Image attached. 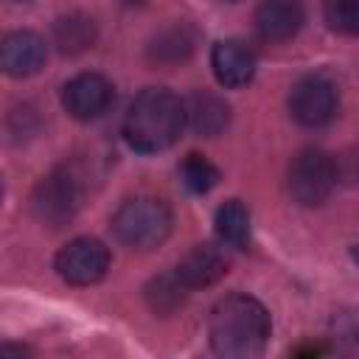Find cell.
<instances>
[{"label":"cell","instance_id":"obj_1","mask_svg":"<svg viewBox=\"0 0 359 359\" xmlns=\"http://www.w3.org/2000/svg\"><path fill=\"white\" fill-rule=\"evenodd\" d=\"M269 311L261 300L244 292L224 294L210 311L208 339L219 359H261L269 345Z\"/></svg>","mask_w":359,"mask_h":359},{"label":"cell","instance_id":"obj_2","mask_svg":"<svg viewBox=\"0 0 359 359\" xmlns=\"http://www.w3.org/2000/svg\"><path fill=\"white\" fill-rule=\"evenodd\" d=\"M185 129V107L168 87H146L129 104L123 137L140 154H154L180 140Z\"/></svg>","mask_w":359,"mask_h":359},{"label":"cell","instance_id":"obj_3","mask_svg":"<svg viewBox=\"0 0 359 359\" xmlns=\"http://www.w3.org/2000/svg\"><path fill=\"white\" fill-rule=\"evenodd\" d=\"M109 227L118 244H123L126 250L146 252V250L160 247L171 236L174 213L157 196H135V199H126L115 210Z\"/></svg>","mask_w":359,"mask_h":359},{"label":"cell","instance_id":"obj_4","mask_svg":"<svg viewBox=\"0 0 359 359\" xmlns=\"http://www.w3.org/2000/svg\"><path fill=\"white\" fill-rule=\"evenodd\" d=\"M81 199H84L81 177L73 168L62 165L36 182V188L31 194V210L42 224L62 227V224L73 222V216L81 208Z\"/></svg>","mask_w":359,"mask_h":359},{"label":"cell","instance_id":"obj_5","mask_svg":"<svg viewBox=\"0 0 359 359\" xmlns=\"http://www.w3.org/2000/svg\"><path fill=\"white\" fill-rule=\"evenodd\" d=\"M289 194L303 208L323 205L337 185V163L323 149H303L292 157L286 171Z\"/></svg>","mask_w":359,"mask_h":359},{"label":"cell","instance_id":"obj_6","mask_svg":"<svg viewBox=\"0 0 359 359\" xmlns=\"http://www.w3.org/2000/svg\"><path fill=\"white\" fill-rule=\"evenodd\" d=\"M289 115L306 126V129H320L325 126L339 107V93L334 87V81L323 73H309L303 79H297L289 90Z\"/></svg>","mask_w":359,"mask_h":359},{"label":"cell","instance_id":"obj_7","mask_svg":"<svg viewBox=\"0 0 359 359\" xmlns=\"http://www.w3.org/2000/svg\"><path fill=\"white\" fill-rule=\"evenodd\" d=\"M53 269L70 286H93L109 269V250L93 236H79L56 252Z\"/></svg>","mask_w":359,"mask_h":359},{"label":"cell","instance_id":"obj_8","mask_svg":"<svg viewBox=\"0 0 359 359\" xmlns=\"http://www.w3.org/2000/svg\"><path fill=\"white\" fill-rule=\"evenodd\" d=\"M115 98V87L101 73H79L62 87V107L76 121L101 118Z\"/></svg>","mask_w":359,"mask_h":359},{"label":"cell","instance_id":"obj_9","mask_svg":"<svg viewBox=\"0 0 359 359\" xmlns=\"http://www.w3.org/2000/svg\"><path fill=\"white\" fill-rule=\"evenodd\" d=\"M48 45L36 31H8L0 36V73L11 79H28L45 67Z\"/></svg>","mask_w":359,"mask_h":359},{"label":"cell","instance_id":"obj_10","mask_svg":"<svg viewBox=\"0 0 359 359\" xmlns=\"http://www.w3.org/2000/svg\"><path fill=\"white\" fill-rule=\"evenodd\" d=\"M227 269H230V258L224 255L222 247H216V244H196V247H191L180 258V264L174 266V275L182 283V289L191 292V289L213 286L216 280H222L227 275Z\"/></svg>","mask_w":359,"mask_h":359},{"label":"cell","instance_id":"obj_11","mask_svg":"<svg viewBox=\"0 0 359 359\" xmlns=\"http://www.w3.org/2000/svg\"><path fill=\"white\" fill-rule=\"evenodd\" d=\"M210 67L222 87L236 90L255 76V53L241 39H219L210 50Z\"/></svg>","mask_w":359,"mask_h":359},{"label":"cell","instance_id":"obj_12","mask_svg":"<svg viewBox=\"0 0 359 359\" xmlns=\"http://www.w3.org/2000/svg\"><path fill=\"white\" fill-rule=\"evenodd\" d=\"M196 42H199V31L191 20H171L149 39L146 56L154 65L171 67V65L191 59V53L196 50Z\"/></svg>","mask_w":359,"mask_h":359},{"label":"cell","instance_id":"obj_13","mask_svg":"<svg viewBox=\"0 0 359 359\" xmlns=\"http://www.w3.org/2000/svg\"><path fill=\"white\" fill-rule=\"evenodd\" d=\"M182 107H185V126H191L202 137H216L230 123V104L210 90L191 93L182 101Z\"/></svg>","mask_w":359,"mask_h":359},{"label":"cell","instance_id":"obj_14","mask_svg":"<svg viewBox=\"0 0 359 359\" xmlns=\"http://www.w3.org/2000/svg\"><path fill=\"white\" fill-rule=\"evenodd\" d=\"M303 25V8L297 3H261L255 11V31L266 42H286Z\"/></svg>","mask_w":359,"mask_h":359},{"label":"cell","instance_id":"obj_15","mask_svg":"<svg viewBox=\"0 0 359 359\" xmlns=\"http://www.w3.org/2000/svg\"><path fill=\"white\" fill-rule=\"evenodd\" d=\"M95 36H98V25L93 17L81 14V11H70V14H62L56 22H53V42L62 53H81L87 48L95 45Z\"/></svg>","mask_w":359,"mask_h":359},{"label":"cell","instance_id":"obj_16","mask_svg":"<svg viewBox=\"0 0 359 359\" xmlns=\"http://www.w3.org/2000/svg\"><path fill=\"white\" fill-rule=\"evenodd\" d=\"M213 224H216V236L222 244H227L233 250L250 247V210L241 199L222 202L213 216Z\"/></svg>","mask_w":359,"mask_h":359},{"label":"cell","instance_id":"obj_17","mask_svg":"<svg viewBox=\"0 0 359 359\" xmlns=\"http://www.w3.org/2000/svg\"><path fill=\"white\" fill-rule=\"evenodd\" d=\"M177 171H180L182 185H185L191 194H208V191H213V188L219 185V180H222V171H219L205 154H199V151L185 154V157L180 160Z\"/></svg>","mask_w":359,"mask_h":359},{"label":"cell","instance_id":"obj_18","mask_svg":"<svg viewBox=\"0 0 359 359\" xmlns=\"http://www.w3.org/2000/svg\"><path fill=\"white\" fill-rule=\"evenodd\" d=\"M146 300H149L151 311H157V314H171L174 309L182 306L185 289H182V283L177 280L174 272H171V275H160V278H154V280L146 286Z\"/></svg>","mask_w":359,"mask_h":359},{"label":"cell","instance_id":"obj_19","mask_svg":"<svg viewBox=\"0 0 359 359\" xmlns=\"http://www.w3.org/2000/svg\"><path fill=\"white\" fill-rule=\"evenodd\" d=\"M325 22L331 31L353 34L359 28V6L356 3H328L325 6Z\"/></svg>","mask_w":359,"mask_h":359},{"label":"cell","instance_id":"obj_20","mask_svg":"<svg viewBox=\"0 0 359 359\" xmlns=\"http://www.w3.org/2000/svg\"><path fill=\"white\" fill-rule=\"evenodd\" d=\"M342 342H348V353L353 359V348H356V323L351 311L337 314V351L342 348Z\"/></svg>","mask_w":359,"mask_h":359},{"label":"cell","instance_id":"obj_21","mask_svg":"<svg viewBox=\"0 0 359 359\" xmlns=\"http://www.w3.org/2000/svg\"><path fill=\"white\" fill-rule=\"evenodd\" d=\"M0 359H36V353L25 342L6 339V342H0Z\"/></svg>","mask_w":359,"mask_h":359},{"label":"cell","instance_id":"obj_22","mask_svg":"<svg viewBox=\"0 0 359 359\" xmlns=\"http://www.w3.org/2000/svg\"><path fill=\"white\" fill-rule=\"evenodd\" d=\"M323 356V345L320 342H303L294 353H292V359H320Z\"/></svg>","mask_w":359,"mask_h":359},{"label":"cell","instance_id":"obj_23","mask_svg":"<svg viewBox=\"0 0 359 359\" xmlns=\"http://www.w3.org/2000/svg\"><path fill=\"white\" fill-rule=\"evenodd\" d=\"M0 196H3V182H0Z\"/></svg>","mask_w":359,"mask_h":359}]
</instances>
